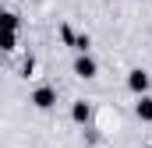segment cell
Returning <instances> with one entry per match:
<instances>
[{"instance_id": "cell-1", "label": "cell", "mask_w": 152, "mask_h": 148, "mask_svg": "<svg viewBox=\"0 0 152 148\" xmlns=\"http://www.w3.org/2000/svg\"><path fill=\"white\" fill-rule=\"evenodd\" d=\"M145 85H149V78H145L142 71H134V74H131V92H145Z\"/></svg>"}, {"instance_id": "cell-2", "label": "cell", "mask_w": 152, "mask_h": 148, "mask_svg": "<svg viewBox=\"0 0 152 148\" xmlns=\"http://www.w3.org/2000/svg\"><path fill=\"white\" fill-rule=\"evenodd\" d=\"M75 71L81 74V78H92V74H96V64H92V60H78V64H75Z\"/></svg>"}, {"instance_id": "cell-3", "label": "cell", "mask_w": 152, "mask_h": 148, "mask_svg": "<svg viewBox=\"0 0 152 148\" xmlns=\"http://www.w3.org/2000/svg\"><path fill=\"white\" fill-rule=\"evenodd\" d=\"M36 102L42 106V110H46V106H53V92H50V88H39V92H36Z\"/></svg>"}, {"instance_id": "cell-4", "label": "cell", "mask_w": 152, "mask_h": 148, "mask_svg": "<svg viewBox=\"0 0 152 148\" xmlns=\"http://www.w3.org/2000/svg\"><path fill=\"white\" fill-rule=\"evenodd\" d=\"M138 116L142 120H152V99H142L138 102Z\"/></svg>"}]
</instances>
